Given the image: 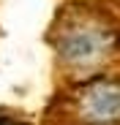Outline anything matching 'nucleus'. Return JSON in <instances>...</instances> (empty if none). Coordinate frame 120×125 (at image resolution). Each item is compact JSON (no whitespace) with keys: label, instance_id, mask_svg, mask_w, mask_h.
<instances>
[{"label":"nucleus","instance_id":"f257e3e1","mask_svg":"<svg viewBox=\"0 0 120 125\" xmlns=\"http://www.w3.org/2000/svg\"><path fill=\"white\" fill-rule=\"evenodd\" d=\"M49 44L71 82L104 73L120 60V16L107 0H71L55 14Z\"/></svg>","mask_w":120,"mask_h":125},{"label":"nucleus","instance_id":"f03ea898","mask_svg":"<svg viewBox=\"0 0 120 125\" xmlns=\"http://www.w3.org/2000/svg\"><path fill=\"white\" fill-rule=\"evenodd\" d=\"M60 125H120V73H96L71 82L55 106Z\"/></svg>","mask_w":120,"mask_h":125},{"label":"nucleus","instance_id":"7ed1b4c3","mask_svg":"<svg viewBox=\"0 0 120 125\" xmlns=\"http://www.w3.org/2000/svg\"><path fill=\"white\" fill-rule=\"evenodd\" d=\"M0 125H30L25 120H14V117H0Z\"/></svg>","mask_w":120,"mask_h":125}]
</instances>
